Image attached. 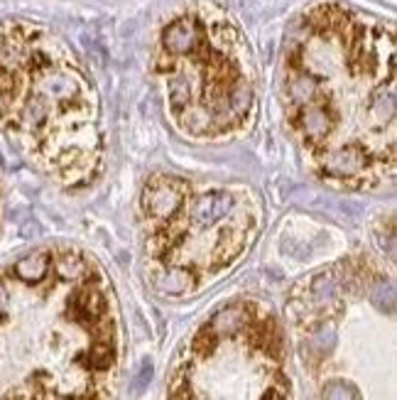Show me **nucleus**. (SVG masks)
Segmentation results:
<instances>
[{"label":"nucleus","instance_id":"1","mask_svg":"<svg viewBox=\"0 0 397 400\" xmlns=\"http://www.w3.org/2000/svg\"><path fill=\"white\" fill-rule=\"evenodd\" d=\"M287 123L316 177L375 189L395 174V32L341 3L294 25L282 60Z\"/></svg>","mask_w":397,"mask_h":400},{"label":"nucleus","instance_id":"2","mask_svg":"<svg viewBox=\"0 0 397 400\" xmlns=\"http://www.w3.org/2000/svg\"><path fill=\"white\" fill-rule=\"evenodd\" d=\"M0 126L64 187L91 184L104 167L94 84L59 37L32 25L0 30Z\"/></svg>","mask_w":397,"mask_h":400},{"label":"nucleus","instance_id":"3","mask_svg":"<svg viewBox=\"0 0 397 400\" xmlns=\"http://www.w3.org/2000/svg\"><path fill=\"white\" fill-rule=\"evenodd\" d=\"M155 69L179 130L218 140L243 130L253 111L250 50L213 3H189L160 32Z\"/></svg>","mask_w":397,"mask_h":400},{"label":"nucleus","instance_id":"4","mask_svg":"<svg viewBox=\"0 0 397 400\" xmlns=\"http://www.w3.org/2000/svg\"><path fill=\"white\" fill-rule=\"evenodd\" d=\"M140 216L152 285L169 297L194 292L208 273L228 268L257 231L248 187L196 184L164 172L145 182Z\"/></svg>","mask_w":397,"mask_h":400},{"label":"nucleus","instance_id":"5","mask_svg":"<svg viewBox=\"0 0 397 400\" xmlns=\"http://www.w3.org/2000/svg\"><path fill=\"white\" fill-rule=\"evenodd\" d=\"M324 400H361L356 386L346 381H329L324 386Z\"/></svg>","mask_w":397,"mask_h":400},{"label":"nucleus","instance_id":"6","mask_svg":"<svg viewBox=\"0 0 397 400\" xmlns=\"http://www.w3.org/2000/svg\"><path fill=\"white\" fill-rule=\"evenodd\" d=\"M150 373H152V366H150V364H145V366H142V371H140V376H138V381H135V388H142L145 383H147Z\"/></svg>","mask_w":397,"mask_h":400}]
</instances>
